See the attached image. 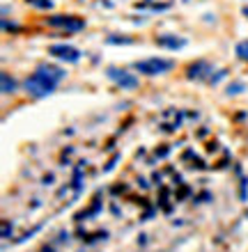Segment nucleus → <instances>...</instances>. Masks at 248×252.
Instances as JSON below:
<instances>
[{"mask_svg": "<svg viewBox=\"0 0 248 252\" xmlns=\"http://www.w3.org/2000/svg\"><path fill=\"white\" fill-rule=\"evenodd\" d=\"M46 26L48 28H58V30H65L67 34H76L85 30V19L76 16V14H51L46 16Z\"/></svg>", "mask_w": 248, "mask_h": 252, "instance_id": "nucleus-1", "label": "nucleus"}, {"mask_svg": "<svg viewBox=\"0 0 248 252\" xmlns=\"http://www.w3.org/2000/svg\"><path fill=\"white\" fill-rule=\"evenodd\" d=\"M55 87L51 80L41 78V76H37V73H33V76H28L26 80H23V90L28 92V96H33V99H46V96H51V94L55 92Z\"/></svg>", "mask_w": 248, "mask_h": 252, "instance_id": "nucleus-2", "label": "nucleus"}, {"mask_svg": "<svg viewBox=\"0 0 248 252\" xmlns=\"http://www.w3.org/2000/svg\"><path fill=\"white\" fill-rule=\"evenodd\" d=\"M175 66L173 60L168 58H147V60H138L134 64L136 71H141L142 76H161V73H168Z\"/></svg>", "mask_w": 248, "mask_h": 252, "instance_id": "nucleus-3", "label": "nucleus"}, {"mask_svg": "<svg viewBox=\"0 0 248 252\" xmlns=\"http://www.w3.org/2000/svg\"><path fill=\"white\" fill-rule=\"evenodd\" d=\"M106 76H108V80H113V83L120 87V90H127V92L136 90V87H138V83H141L136 73L127 71V69H117V66H108V69H106Z\"/></svg>", "mask_w": 248, "mask_h": 252, "instance_id": "nucleus-4", "label": "nucleus"}, {"mask_svg": "<svg viewBox=\"0 0 248 252\" xmlns=\"http://www.w3.org/2000/svg\"><path fill=\"white\" fill-rule=\"evenodd\" d=\"M48 55L60 62H67V64H78L83 58L81 51L76 46H69V44H51L48 46Z\"/></svg>", "mask_w": 248, "mask_h": 252, "instance_id": "nucleus-5", "label": "nucleus"}, {"mask_svg": "<svg viewBox=\"0 0 248 252\" xmlns=\"http://www.w3.org/2000/svg\"><path fill=\"white\" fill-rule=\"evenodd\" d=\"M212 73H214V66L209 64L207 60H195L186 66V78L188 80H209L212 78Z\"/></svg>", "mask_w": 248, "mask_h": 252, "instance_id": "nucleus-6", "label": "nucleus"}, {"mask_svg": "<svg viewBox=\"0 0 248 252\" xmlns=\"http://www.w3.org/2000/svg\"><path fill=\"white\" fill-rule=\"evenodd\" d=\"M33 73H37V76H41V78L51 80L53 85H60L62 80L67 78V71H65L62 66H55V64H39Z\"/></svg>", "mask_w": 248, "mask_h": 252, "instance_id": "nucleus-7", "label": "nucleus"}, {"mask_svg": "<svg viewBox=\"0 0 248 252\" xmlns=\"http://www.w3.org/2000/svg\"><path fill=\"white\" fill-rule=\"evenodd\" d=\"M154 41H156V46L168 48V51H179V48H184L188 44L184 37H177V34H159Z\"/></svg>", "mask_w": 248, "mask_h": 252, "instance_id": "nucleus-8", "label": "nucleus"}, {"mask_svg": "<svg viewBox=\"0 0 248 252\" xmlns=\"http://www.w3.org/2000/svg\"><path fill=\"white\" fill-rule=\"evenodd\" d=\"M0 85H2V94H14L16 90H19V83H16V78H12L7 71L0 73Z\"/></svg>", "mask_w": 248, "mask_h": 252, "instance_id": "nucleus-9", "label": "nucleus"}, {"mask_svg": "<svg viewBox=\"0 0 248 252\" xmlns=\"http://www.w3.org/2000/svg\"><path fill=\"white\" fill-rule=\"evenodd\" d=\"M99 211H101V197L97 195V197H94V202H92V206H90L87 211H81V213H78V216H76V220H78V222H81V220H90L92 216H97Z\"/></svg>", "mask_w": 248, "mask_h": 252, "instance_id": "nucleus-10", "label": "nucleus"}, {"mask_svg": "<svg viewBox=\"0 0 248 252\" xmlns=\"http://www.w3.org/2000/svg\"><path fill=\"white\" fill-rule=\"evenodd\" d=\"M244 90H246V83H244V80H232V83H228V87H225V94H228V96H237V94H242Z\"/></svg>", "mask_w": 248, "mask_h": 252, "instance_id": "nucleus-11", "label": "nucleus"}, {"mask_svg": "<svg viewBox=\"0 0 248 252\" xmlns=\"http://www.w3.org/2000/svg\"><path fill=\"white\" fill-rule=\"evenodd\" d=\"M235 55H237V58H239L242 62H248V39L237 41V46H235Z\"/></svg>", "mask_w": 248, "mask_h": 252, "instance_id": "nucleus-12", "label": "nucleus"}, {"mask_svg": "<svg viewBox=\"0 0 248 252\" xmlns=\"http://www.w3.org/2000/svg\"><path fill=\"white\" fill-rule=\"evenodd\" d=\"M30 7L35 9H41V12H51L53 9V0H26Z\"/></svg>", "mask_w": 248, "mask_h": 252, "instance_id": "nucleus-13", "label": "nucleus"}, {"mask_svg": "<svg viewBox=\"0 0 248 252\" xmlns=\"http://www.w3.org/2000/svg\"><path fill=\"white\" fill-rule=\"evenodd\" d=\"M106 44H124V46H129V44H134V37H124V34H108Z\"/></svg>", "mask_w": 248, "mask_h": 252, "instance_id": "nucleus-14", "label": "nucleus"}, {"mask_svg": "<svg viewBox=\"0 0 248 252\" xmlns=\"http://www.w3.org/2000/svg\"><path fill=\"white\" fill-rule=\"evenodd\" d=\"M2 30H5V32H21V26L9 19H2Z\"/></svg>", "mask_w": 248, "mask_h": 252, "instance_id": "nucleus-15", "label": "nucleus"}, {"mask_svg": "<svg viewBox=\"0 0 248 252\" xmlns=\"http://www.w3.org/2000/svg\"><path fill=\"white\" fill-rule=\"evenodd\" d=\"M225 76H228V69H221L218 73H212V78H209L207 83H209V85H218V83H221Z\"/></svg>", "mask_w": 248, "mask_h": 252, "instance_id": "nucleus-16", "label": "nucleus"}, {"mask_svg": "<svg viewBox=\"0 0 248 252\" xmlns=\"http://www.w3.org/2000/svg\"><path fill=\"white\" fill-rule=\"evenodd\" d=\"M12 232H14V222L12 220H2V239H9Z\"/></svg>", "mask_w": 248, "mask_h": 252, "instance_id": "nucleus-17", "label": "nucleus"}, {"mask_svg": "<svg viewBox=\"0 0 248 252\" xmlns=\"http://www.w3.org/2000/svg\"><path fill=\"white\" fill-rule=\"evenodd\" d=\"M120 158H122L120 154H115L113 158H110V160H108V163H106V165H104V172H113V170H115V165H117V160H120Z\"/></svg>", "mask_w": 248, "mask_h": 252, "instance_id": "nucleus-18", "label": "nucleus"}, {"mask_svg": "<svg viewBox=\"0 0 248 252\" xmlns=\"http://www.w3.org/2000/svg\"><path fill=\"white\" fill-rule=\"evenodd\" d=\"M246 188H248V179H246V177H242V184H239V197H242V202H246V199H248Z\"/></svg>", "mask_w": 248, "mask_h": 252, "instance_id": "nucleus-19", "label": "nucleus"}, {"mask_svg": "<svg viewBox=\"0 0 248 252\" xmlns=\"http://www.w3.org/2000/svg\"><path fill=\"white\" fill-rule=\"evenodd\" d=\"M156 156H159V158H166L168 154H170V149H168V147H161V149H156Z\"/></svg>", "mask_w": 248, "mask_h": 252, "instance_id": "nucleus-20", "label": "nucleus"}, {"mask_svg": "<svg viewBox=\"0 0 248 252\" xmlns=\"http://www.w3.org/2000/svg\"><path fill=\"white\" fill-rule=\"evenodd\" d=\"M209 199H212V192H200V195H198V202H209Z\"/></svg>", "mask_w": 248, "mask_h": 252, "instance_id": "nucleus-21", "label": "nucleus"}, {"mask_svg": "<svg viewBox=\"0 0 248 252\" xmlns=\"http://www.w3.org/2000/svg\"><path fill=\"white\" fill-rule=\"evenodd\" d=\"M53 174H46V177H44V186H51V184H53Z\"/></svg>", "mask_w": 248, "mask_h": 252, "instance_id": "nucleus-22", "label": "nucleus"}, {"mask_svg": "<svg viewBox=\"0 0 248 252\" xmlns=\"http://www.w3.org/2000/svg\"><path fill=\"white\" fill-rule=\"evenodd\" d=\"M138 186H142V188H149L147 179H142V177H141V179H138Z\"/></svg>", "mask_w": 248, "mask_h": 252, "instance_id": "nucleus-23", "label": "nucleus"}, {"mask_svg": "<svg viewBox=\"0 0 248 252\" xmlns=\"http://www.w3.org/2000/svg\"><path fill=\"white\" fill-rule=\"evenodd\" d=\"M242 14H244V16H246V19H248V5H244V7H242Z\"/></svg>", "mask_w": 248, "mask_h": 252, "instance_id": "nucleus-24", "label": "nucleus"}, {"mask_svg": "<svg viewBox=\"0 0 248 252\" xmlns=\"http://www.w3.org/2000/svg\"><path fill=\"white\" fill-rule=\"evenodd\" d=\"M145 2H147V5H152V2H154V0H145Z\"/></svg>", "mask_w": 248, "mask_h": 252, "instance_id": "nucleus-25", "label": "nucleus"}]
</instances>
